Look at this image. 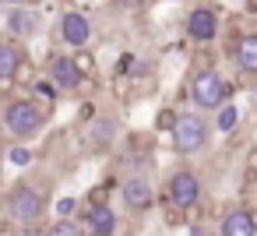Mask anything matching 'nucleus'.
I'll list each match as a JSON object with an SVG mask.
<instances>
[{
    "label": "nucleus",
    "instance_id": "f257e3e1",
    "mask_svg": "<svg viewBox=\"0 0 257 236\" xmlns=\"http://www.w3.org/2000/svg\"><path fill=\"white\" fill-rule=\"evenodd\" d=\"M229 95H232L229 81L215 71H197L190 78V99L197 109H222V106H229Z\"/></svg>",
    "mask_w": 257,
    "mask_h": 236
},
{
    "label": "nucleus",
    "instance_id": "f03ea898",
    "mask_svg": "<svg viewBox=\"0 0 257 236\" xmlns=\"http://www.w3.org/2000/svg\"><path fill=\"white\" fill-rule=\"evenodd\" d=\"M43 109L36 106V102H29V99H11L8 102V109H4V127H8V134H15V138H32V134H39L43 131Z\"/></svg>",
    "mask_w": 257,
    "mask_h": 236
},
{
    "label": "nucleus",
    "instance_id": "7ed1b4c3",
    "mask_svg": "<svg viewBox=\"0 0 257 236\" xmlns=\"http://www.w3.org/2000/svg\"><path fill=\"white\" fill-rule=\"evenodd\" d=\"M204 141H208V127H204V120H201L197 113H183L180 124H176V131H173V145H176V152H180V155H194V152L204 148Z\"/></svg>",
    "mask_w": 257,
    "mask_h": 236
},
{
    "label": "nucleus",
    "instance_id": "20e7f679",
    "mask_svg": "<svg viewBox=\"0 0 257 236\" xmlns=\"http://www.w3.org/2000/svg\"><path fill=\"white\" fill-rule=\"evenodd\" d=\"M43 194L39 190H32V187H18V190H11V197H8V215L15 218V222H36L39 215H43Z\"/></svg>",
    "mask_w": 257,
    "mask_h": 236
},
{
    "label": "nucleus",
    "instance_id": "39448f33",
    "mask_svg": "<svg viewBox=\"0 0 257 236\" xmlns=\"http://www.w3.org/2000/svg\"><path fill=\"white\" fill-rule=\"evenodd\" d=\"M197 197H201V180H197V173L180 169V173L169 180V201H173L176 208H194Z\"/></svg>",
    "mask_w": 257,
    "mask_h": 236
},
{
    "label": "nucleus",
    "instance_id": "423d86ee",
    "mask_svg": "<svg viewBox=\"0 0 257 236\" xmlns=\"http://www.w3.org/2000/svg\"><path fill=\"white\" fill-rule=\"evenodd\" d=\"M187 36H190L194 43H211V39L218 36V18H215L208 8H194V11L187 15Z\"/></svg>",
    "mask_w": 257,
    "mask_h": 236
},
{
    "label": "nucleus",
    "instance_id": "0eeeda50",
    "mask_svg": "<svg viewBox=\"0 0 257 236\" xmlns=\"http://www.w3.org/2000/svg\"><path fill=\"white\" fill-rule=\"evenodd\" d=\"M60 36H64V43H67V46L85 50V43L92 39V25H88V18H85V15L67 11V15H64V22H60Z\"/></svg>",
    "mask_w": 257,
    "mask_h": 236
},
{
    "label": "nucleus",
    "instance_id": "6e6552de",
    "mask_svg": "<svg viewBox=\"0 0 257 236\" xmlns=\"http://www.w3.org/2000/svg\"><path fill=\"white\" fill-rule=\"evenodd\" d=\"M123 201H127V208H134V211H145V208H152V183H148V176H127L123 180Z\"/></svg>",
    "mask_w": 257,
    "mask_h": 236
},
{
    "label": "nucleus",
    "instance_id": "1a4fd4ad",
    "mask_svg": "<svg viewBox=\"0 0 257 236\" xmlns=\"http://www.w3.org/2000/svg\"><path fill=\"white\" fill-rule=\"evenodd\" d=\"M50 78L57 88H78L81 85V71L74 64V57H53L50 60Z\"/></svg>",
    "mask_w": 257,
    "mask_h": 236
},
{
    "label": "nucleus",
    "instance_id": "9d476101",
    "mask_svg": "<svg viewBox=\"0 0 257 236\" xmlns=\"http://www.w3.org/2000/svg\"><path fill=\"white\" fill-rule=\"evenodd\" d=\"M85 225H88L95 236H113V232H116V215H113L109 204H92V208L85 211Z\"/></svg>",
    "mask_w": 257,
    "mask_h": 236
},
{
    "label": "nucleus",
    "instance_id": "9b49d317",
    "mask_svg": "<svg viewBox=\"0 0 257 236\" xmlns=\"http://www.w3.org/2000/svg\"><path fill=\"white\" fill-rule=\"evenodd\" d=\"M218 236H257V225H253L250 211H243V208H232V211L222 218V225H218Z\"/></svg>",
    "mask_w": 257,
    "mask_h": 236
},
{
    "label": "nucleus",
    "instance_id": "f8f14e48",
    "mask_svg": "<svg viewBox=\"0 0 257 236\" xmlns=\"http://www.w3.org/2000/svg\"><path fill=\"white\" fill-rule=\"evenodd\" d=\"M8 29H11L15 36H25V39H32V36L39 32V18H36L32 11L18 8V11H11V18H8Z\"/></svg>",
    "mask_w": 257,
    "mask_h": 236
},
{
    "label": "nucleus",
    "instance_id": "ddd939ff",
    "mask_svg": "<svg viewBox=\"0 0 257 236\" xmlns=\"http://www.w3.org/2000/svg\"><path fill=\"white\" fill-rule=\"evenodd\" d=\"M236 64L243 67V71H257V32H250V36H239V43H236Z\"/></svg>",
    "mask_w": 257,
    "mask_h": 236
},
{
    "label": "nucleus",
    "instance_id": "4468645a",
    "mask_svg": "<svg viewBox=\"0 0 257 236\" xmlns=\"http://www.w3.org/2000/svg\"><path fill=\"white\" fill-rule=\"evenodd\" d=\"M18 64H22V53L18 46L8 39V43H0V81H15L18 74Z\"/></svg>",
    "mask_w": 257,
    "mask_h": 236
},
{
    "label": "nucleus",
    "instance_id": "2eb2a0df",
    "mask_svg": "<svg viewBox=\"0 0 257 236\" xmlns=\"http://www.w3.org/2000/svg\"><path fill=\"white\" fill-rule=\"evenodd\" d=\"M236 124H239V109L229 102V106H222L218 109V116H215V127L222 131V134H229V131H236Z\"/></svg>",
    "mask_w": 257,
    "mask_h": 236
},
{
    "label": "nucleus",
    "instance_id": "dca6fc26",
    "mask_svg": "<svg viewBox=\"0 0 257 236\" xmlns=\"http://www.w3.org/2000/svg\"><path fill=\"white\" fill-rule=\"evenodd\" d=\"M46 236H85L74 222H67V218H60V222H53L50 229H46Z\"/></svg>",
    "mask_w": 257,
    "mask_h": 236
},
{
    "label": "nucleus",
    "instance_id": "f3484780",
    "mask_svg": "<svg viewBox=\"0 0 257 236\" xmlns=\"http://www.w3.org/2000/svg\"><path fill=\"white\" fill-rule=\"evenodd\" d=\"M36 155H32V148H22V145H11V152H8V162L11 166H29Z\"/></svg>",
    "mask_w": 257,
    "mask_h": 236
},
{
    "label": "nucleus",
    "instance_id": "a211bd4d",
    "mask_svg": "<svg viewBox=\"0 0 257 236\" xmlns=\"http://www.w3.org/2000/svg\"><path fill=\"white\" fill-rule=\"evenodd\" d=\"M176 124H180V116H176L173 109H159V116H155V131H176Z\"/></svg>",
    "mask_w": 257,
    "mask_h": 236
},
{
    "label": "nucleus",
    "instance_id": "6ab92c4d",
    "mask_svg": "<svg viewBox=\"0 0 257 236\" xmlns=\"http://www.w3.org/2000/svg\"><path fill=\"white\" fill-rule=\"evenodd\" d=\"M74 64H78L81 74H92V71H95V57H92L88 50H78V53H74Z\"/></svg>",
    "mask_w": 257,
    "mask_h": 236
},
{
    "label": "nucleus",
    "instance_id": "aec40b11",
    "mask_svg": "<svg viewBox=\"0 0 257 236\" xmlns=\"http://www.w3.org/2000/svg\"><path fill=\"white\" fill-rule=\"evenodd\" d=\"M74 208H78V201H74V197H60V201H57V211H60L64 218H67V215H74Z\"/></svg>",
    "mask_w": 257,
    "mask_h": 236
},
{
    "label": "nucleus",
    "instance_id": "412c9836",
    "mask_svg": "<svg viewBox=\"0 0 257 236\" xmlns=\"http://www.w3.org/2000/svg\"><path fill=\"white\" fill-rule=\"evenodd\" d=\"M36 92H39L43 99H57V88H53L50 81H39V85H36Z\"/></svg>",
    "mask_w": 257,
    "mask_h": 236
},
{
    "label": "nucleus",
    "instance_id": "4be33fe9",
    "mask_svg": "<svg viewBox=\"0 0 257 236\" xmlns=\"http://www.w3.org/2000/svg\"><path fill=\"white\" fill-rule=\"evenodd\" d=\"M246 166H250V173H253V169H257V152H253V155H250V159H246Z\"/></svg>",
    "mask_w": 257,
    "mask_h": 236
},
{
    "label": "nucleus",
    "instance_id": "5701e85b",
    "mask_svg": "<svg viewBox=\"0 0 257 236\" xmlns=\"http://www.w3.org/2000/svg\"><path fill=\"white\" fill-rule=\"evenodd\" d=\"M190 236H208V232H204V229H201V225H197V229H194V232H190Z\"/></svg>",
    "mask_w": 257,
    "mask_h": 236
},
{
    "label": "nucleus",
    "instance_id": "b1692460",
    "mask_svg": "<svg viewBox=\"0 0 257 236\" xmlns=\"http://www.w3.org/2000/svg\"><path fill=\"white\" fill-rule=\"evenodd\" d=\"M250 218H253V225H257V208H253V211H250Z\"/></svg>",
    "mask_w": 257,
    "mask_h": 236
},
{
    "label": "nucleus",
    "instance_id": "393cba45",
    "mask_svg": "<svg viewBox=\"0 0 257 236\" xmlns=\"http://www.w3.org/2000/svg\"><path fill=\"white\" fill-rule=\"evenodd\" d=\"M8 4H22V0H8Z\"/></svg>",
    "mask_w": 257,
    "mask_h": 236
},
{
    "label": "nucleus",
    "instance_id": "a878e982",
    "mask_svg": "<svg viewBox=\"0 0 257 236\" xmlns=\"http://www.w3.org/2000/svg\"><path fill=\"white\" fill-rule=\"evenodd\" d=\"M253 99H257V95H253Z\"/></svg>",
    "mask_w": 257,
    "mask_h": 236
}]
</instances>
